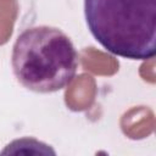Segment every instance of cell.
<instances>
[{
    "label": "cell",
    "instance_id": "7a4b0ae2",
    "mask_svg": "<svg viewBox=\"0 0 156 156\" xmlns=\"http://www.w3.org/2000/svg\"><path fill=\"white\" fill-rule=\"evenodd\" d=\"M11 63L16 79L24 88L35 93H54L74 79L78 54L61 29L37 26L18 34Z\"/></svg>",
    "mask_w": 156,
    "mask_h": 156
},
{
    "label": "cell",
    "instance_id": "6da1fadb",
    "mask_svg": "<svg viewBox=\"0 0 156 156\" xmlns=\"http://www.w3.org/2000/svg\"><path fill=\"white\" fill-rule=\"evenodd\" d=\"M87 26L108 52L149 60L156 54V0H84Z\"/></svg>",
    "mask_w": 156,
    "mask_h": 156
}]
</instances>
